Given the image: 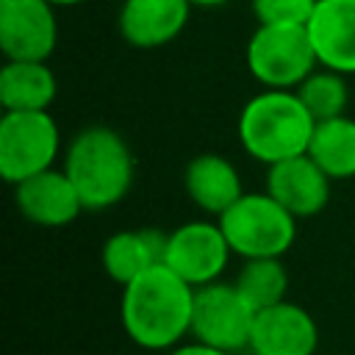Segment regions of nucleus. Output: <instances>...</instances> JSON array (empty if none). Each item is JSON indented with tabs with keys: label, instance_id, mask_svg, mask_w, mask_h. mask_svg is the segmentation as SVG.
<instances>
[{
	"label": "nucleus",
	"instance_id": "5",
	"mask_svg": "<svg viewBox=\"0 0 355 355\" xmlns=\"http://www.w3.org/2000/svg\"><path fill=\"white\" fill-rule=\"evenodd\" d=\"M244 61L263 89H297L319 67L305 25H258Z\"/></svg>",
	"mask_w": 355,
	"mask_h": 355
},
{
	"label": "nucleus",
	"instance_id": "14",
	"mask_svg": "<svg viewBox=\"0 0 355 355\" xmlns=\"http://www.w3.org/2000/svg\"><path fill=\"white\" fill-rule=\"evenodd\" d=\"M189 0H125L119 8V36L136 50H158L180 36L191 14Z\"/></svg>",
	"mask_w": 355,
	"mask_h": 355
},
{
	"label": "nucleus",
	"instance_id": "9",
	"mask_svg": "<svg viewBox=\"0 0 355 355\" xmlns=\"http://www.w3.org/2000/svg\"><path fill=\"white\" fill-rule=\"evenodd\" d=\"M58 44L50 0H0V50L6 61H47Z\"/></svg>",
	"mask_w": 355,
	"mask_h": 355
},
{
	"label": "nucleus",
	"instance_id": "13",
	"mask_svg": "<svg viewBox=\"0 0 355 355\" xmlns=\"http://www.w3.org/2000/svg\"><path fill=\"white\" fill-rule=\"evenodd\" d=\"M305 31L319 67L355 75V0H316Z\"/></svg>",
	"mask_w": 355,
	"mask_h": 355
},
{
	"label": "nucleus",
	"instance_id": "15",
	"mask_svg": "<svg viewBox=\"0 0 355 355\" xmlns=\"http://www.w3.org/2000/svg\"><path fill=\"white\" fill-rule=\"evenodd\" d=\"M183 189L202 214L216 219L244 194L239 169L219 153L194 155L183 169Z\"/></svg>",
	"mask_w": 355,
	"mask_h": 355
},
{
	"label": "nucleus",
	"instance_id": "8",
	"mask_svg": "<svg viewBox=\"0 0 355 355\" xmlns=\"http://www.w3.org/2000/svg\"><path fill=\"white\" fill-rule=\"evenodd\" d=\"M230 255L233 250L219 222L191 219V222L178 225L172 233H166L164 263L194 288L216 283L222 272L227 269Z\"/></svg>",
	"mask_w": 355,
	"mask_h": 355
},
{
	"label": "nucleus",
	"instance_id": "4",
	"mask_svg": "<svg viewBox=\"0 0 355 355\" xmlns=\"http://www.w3.org/2000/svg\"><path fill=\"white\" fill-rule=\"evenodd\" d=\"M216 222L241 261L283 258L297 239V216L269 191H244Z\"/></svg>",
	"mask_w": 355,
	"mask_h": 355
},
{
	"label": "nucleus",
	"instance_id": "6",
	"mask_svg": "<svg viewBox=\"0 0 355 355\" xmlns=\"http://www.w3.org/2000/svg\"><path fill=\"white\" fill-rule=\"evenodd\" d=\"M61 153V130L50 111H3L0 116V175L17 186L53 169Z\"/></svg>",
	"mask_w": 355,
	"mask_h": 355
},
{
	"label": "nucleus",
	"instance_id": "23",
	"mask_svg": "<svg viewBox=\"0 0 355 355\" xmlns=\"http://www.w3.org/2000/svg\"><path fill=\"white\" fill-rule=\"evenodd\" d=\"M194 8H219V6H227L230 0H189Z\"/></svg>",
	"mask_w": 355,
	"mask_h": 355
},
{
	"label": "nucleus",
	"instance_id": "22",
	"mask_svg": "<svg viewBox=\"0 0 355 355\" xmlns=\"http://www.w3.org/2000/svg\"><path fill=\"white\" fill-rule=\"evenodd\" d=\"M164 355H233V352H225V349H216V347H208V344H202V341H191V344H178V347H172L169 352H164Z\"/></svg>",
	"mask_w": 355,
	"mask_h": 355
},
{
	"label": "nucleus",
	"instance_id": "11",
	"mask_svg": "<svg viewBox=\"0 0 355 355\" xmlns=\"http://www.w3.org/2000/svg\"><path fill=\"white\" fill-rule=\"evenodd\" d=\"M330 186L333 180L327 178V172L308 153H302L266 166L263 191H269L297 219H308L324 211V205L330 202Z\"/></svg>",
	"mask_w": 355,
	"mask_h": 355
},
{
	"label": "nucleus",
	"instance_id": "12",
	"mask_svg": "<svg viewBox=\"0 0 355 355\" xmlns=\"http://www.w3.org/2000/svg\"><path fill=\"white\" fill-rule=\"evenodd\" d=\"M17 211L39 227L72 225L86 208L64 169H44L14 186Z\"/></svg>",
	"mask_w": 355,
	"mask_h": 355
},
{
	"label": "nucleus",
	"instance_id": "24",
	"mask_svg": "<svg viewBox=\"0 0 355 355\" xmlns=\"http://www.w3.org/2000/svg\"><path fill=\"white\" fill-rule=\"evenodd\" d=\"M53 6H80V3H86V0H50Z\"/></svg>",
	"mask_w": 355,
	"mask_h": 355
},
{
	"label": "nucleus",
	"instance_id": "3",
	"mask_svg": "<svg viewBox=\"0 0 355 355\" xmlns=\"http://www.w3.org/2000/svg\"><path fill=\"white\" fill-rule=\"evenodd\" d=\"M316 119L294 89H263L239 114V141L258 164H277L308 153Z\"/></svg>",
	"mask_w": 355,
	"mask_h": 355
},
{
	"label": "nucleus",
	"instance_id": "21",
	"mask_svg": "<svg viewBox=\"0 0 355 355\" xmlns=\"http://www.w3.org/2000/svg\"><path fill=\"white\" fill-rule=\"evenodd\" d=\"M316 0H252L258 25H308Z\"/></svg>",
	"mask_w": 355,
	"mask_h": 355
},
{
	"label": "nucleus",
	"instance_id": "10",
	"mask_svg": "<svg viewBox=\"0 0 355 355\" xmlns=\"http://www.w3.org/2000/svg\"><path fill=\"white\" fill-rule=\"evenodd\" d=\"M319 347L316 319L297 302L283 300L255 313L250 355H313Z\"/></svg>",
	"mask_w": 355,
	"mask_h": 355
},
{
	"label": "nucleus",
	"instance_id": "16",
	"mask_svg": "<svg viewBox=\"0 0 355 355\" xmlns=\"http://www.w3.org/2000/svg\"><path fill=\"white\" fill-rule=\"evenodd\" d=\"M164 250H166V233L161 230H153V227L119 230L103 241L100 263L114 283L128 286L130 280L144 275L150 266L164 263Z\"/></svg>",
	"mask_w": 355,
	"mask_h": 355
},
{
	"label": "nucleus",
	"instance_id": "19",
	"mask_svg": "<svg viewBox=\"0 0 355 355\" xmlns=\"http://www.w3.org/2000/svg\"><path fill=\"white\" fill-rule=\"evenodd\" d=\"M236 288L250 300L255 311L277 305L288 294V272L280 258H250L236 275Z\"/></svg>",
	"mask_w": 355,
	"mask_h": 355
},
{
	"label": "nucleus",
	"instance_id": "1",
	"mask_svg": "<svg viewBox=\"0 0 355 355\" xmlns=\"http://www.w3.org/2000/svg\"><path fill=\"white\" fill-rule=\"evenodd\" d=\"M194 286H189L166 263L150 266L144 275L122 286L119 319L133 344L150 352H169L191 336Z\"/></svg>",
	"mask_w": 355,
	"mask_h": 355
},
{
	"label": "nucleus",
	"instance_id": "2",
	"mask_svg": "<svg viewBox=\"0 0 355 355\" xmlns=\"http://www.w3.org/2000/svg\"><path fill=\"white\" fill-rule=\"evenodd\" d=\"M64 172L78 189L86 211H105L128 197L136 175V158L119 130L108 125H89L69 139Z\"/></svg>",
	"mask_w": 355,
	"mask_h": 355
},
{
	"label": "nucleus",
	"instance_id": "17",
	"mask_svg": "<svg viewBox=\"0 0 355 355\" xmlns=\"http://www.w3.org/2000/svg\"><path fill=\"white\" fill-rule=\"evenodd\" d=\"M55 92L58 80L47 61H6L0 67L3 111H47Z\"/></svg>",
	"mask_w": 355,
	"mask_h": 355
},
{
	"label": "nucleus",
	"instance_id": "20",
	"mask_svg": "<svg viewBox=\"0 0 355 355\" xmlns=\"http://www.w3.org/2000/svg\"><path fill=\"white\" fill-rule=\"evenodd\" d=\"M294 92L300 94L302 105L311 111V116L316 122L341 116L349 103V89H347L344 75L324 69V67H316Z\"/></svg>",
	"mask_w": 355,
	"mask_h": 355
},
{
	"label": "nucleus",
	"instance_id": "7",
	"mask_svg": "<svg viewBox=\"0 0 355 355\" xmlns=\"http://www.w3.org/2000/svg\"><path fill=\"white\" fill-rule=\"evenodd\" d=\"M255 308L250 300L236 288V283H208L194 291V316H191V336L208 347L225 352H244L250 347Z\"/></svg>",
	"mask_w": 355,
	"mask_h": 355
},
{
	"label": "nucleus",
	"instance_id": "18",
	"mask_svg": "<svg viewBox=\"0 0 355 355\" xmlns=\"http://www.w3.org/2000/svg\"><path fill=\"white\" fill-rule=\"evenodd\" d=\"M308 155L327 172L330 180L355 178V119L341 114L316 122Z\"/></svg>",
	"mask_w": 355,
	"mask_h": 355
}]
</instances>
